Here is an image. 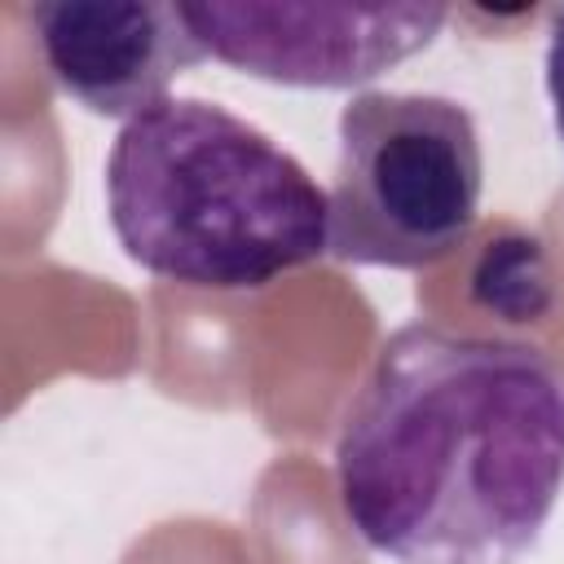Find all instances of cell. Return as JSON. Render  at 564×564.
<instances>
[{
	"label": "cell",
	"instance_id": "obj_1",
	"mask_svg": "<svg viewBox=\"0 0 564 564\" xmlns=\"http://www.w3.org/2000/svg\"><path fill=\"white\" fill-rule=\"evenodd\" d=\"M335 489L397 564H520L564 494V366L502 335L392 330L339 423Z\"/></svg>",
	"mask_w": 564,
	"mask_h": 564
},
{
	"label": "cell",
	"instance_id": "obj_2",
	"mask_svg": "<svg viewBox=\"0 0 564 564\" xmlns=\"http://www.w3.org/2000/svg\"><path fill=\"white\" fill-rule=\"evenodd\" d=\"M106 212L145 273L194 291H260L330 251V198L242 115L163 97L106 154Z\"/></svg>",
	"mask_w": 564,
	"mask_h": 564
},
{
	"label": "cell",
	"instance_id": "obj_3",
	"mask_svg": "<svg viewBox=\"0 0 564 564\" xmlns=\"http://www.w3.org/2000/svg\"><path fill=\"white\" fill-rule=\"evenodd\" d=\"M480 189L485 159L467 106L441 93H357L339 110L330 256L427 269L467 242Z\"/></svg>",
	"mask_w": 564,
	"mask_h": 564
},
{
	"label": "cell",
	"instance_id": "obj_4",
	"mask_svg": "<svg viewBox=\"0 0 564 564\" xmlns=\"http://www.w3.org/2000/svg\"><path fill=\"white\" fill-rule=\"evenodd\" d=\"M207 57L225 66L291 84V88H357L427 48L449 9L445 4H181Z\"/></svg>",
	"mask_w": 564,
	"mask_h": 564
},
{
	"label": "cell",
	"instance_id": "obj_5",
	"mask_svg": "<svg viewBox=\"0 0 564 564\" xmlns=\"http://www.w3.org/2000/svg\"><path fill=\"white\" fill-rule=\"evenodd\" d=\"M26 22L53 84L123 123L159 106L167 84L207 57L185 9L167 0H44L26 4Z\"/></svg>",
	"mask_w": 564,
	"mask_h": 564
},
{
	"label": "cell",
	"instance_id": "obj_6",
	"mask_svg": "<svg viewBox=\"0 0 564 564\" xmlns=\"http://www.w3.org/2000/svg\"><path fill=\"white\" fill-rule=\"evenodd\" d=\"M546 97H551V119L564 145V4L551 13V31H546Z\"/></svg>",
	"mask_w": 564,
	"mask_h": 564
}]
</instances>
